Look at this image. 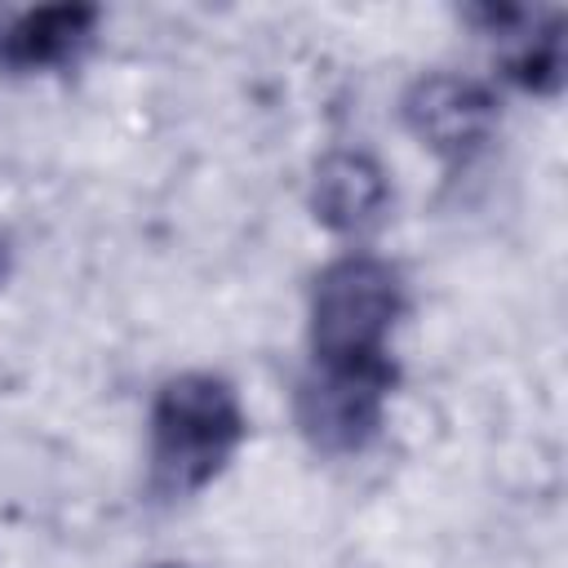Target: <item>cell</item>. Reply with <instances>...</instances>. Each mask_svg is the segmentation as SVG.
Instances as JSON below:
<instances>
[{
  "instance_id": "cell-6",
  "label": "cell",
  "mask_w": 568,
  "mask_h": 568,
  "mask_svg": "<svg viewBox=\"0 0 568 568\" xmlns=\"http://www.w3.org/2000/svg\"><path fill=\"white\" fill-rule=\"evenodd\" d=\"M102 27V9L84 0L31 4L0 13V67L9 71H58L75 62Z\"/></svg>"
},
{
  "instance_id": "cell-2",
  "label": "cell",
  "mask_w": 568,
  "mask_h": 568,
  "mask_svg": "<svg viewBox=\"0 0 568 568\" xmlns=\"http://www.w3.org/2000/svg\"><path fill=\"white\" fill-rule=\"evenodd\" d=\"M408 311L399 266L377 253H342L311 284V359L377 364L395 359L390 337Z\"/></svg>"
},
{
  "instance_id": "cell-5",
  "label": "cell",
  "mask_w": 568,
  "mask_h": 568,
  "mask_svg": "<svg viewBox=\"0 0 568 568\" xmlns=\"http://www.w3.org/2000/svg\"><path fill=\"white\" fill-rule=\"evenodd\" d=\"M466 22L493 40L497 67L510 84L528 93H559L564 89V13L559 9H528V4H475Z\"/></svg>"
},
{
  "instance_id": "cell-8",
  "label": "cell",
  "mask_w": 568,
  "mask_h": 568,
  "mask_svg": "<svg viewBox=\"0 0 568 568\" xmlns=\"http://www.w3.org/2000/svg\"><path fill=\"white\" fill-rule=\"evenodd\" d=\"M4 275H9V240L0 235V284H4Z\"/></svg>"
},
{
  "instance_id": "cell-4",
  "label": "cell",
  "mask_w": 568,
  "mask_h": 568,
  "mask_svg": "<svg viewBox=\"0 0 568 568\" xmlns=\"http://www.w3.org/2000/svg\"><path fill=\"white\" fill-rule=\"evenodd\" d=\"M399 111H404L408 133L453 169L484 155V146L493 142L497 120H501L493 89L475 75H462V71L417 75L408 84Z\"/></svg>"
},
{
  "instance_id": "cell-9",
  "label": "cell",
  "mask_w": 568,
  "mask_h": 568,
  "mask_svg": "<svg viewBox=\"0 0 568 568\" xmlns=\"http://www.w3.org/2000/svg\"><path fill=\"white\" fill-rule=\"evenodd\" d=\"M151 568H186V564H151Z\"/></svg>"
},
{
  "instance_id": "cell-3",
  "label": "cell",
  "mask_w": 568,
  "mask_h": 568,
  "mask_svg": "<svg viewBox=\"0 0 568 568\" xmlns=\"http://www.w3.org/2000/svg\"><path fill=\"white\" fill-rule=\"evenodd\" d=\"M395 382H399L395 359H377V364L311 359L293 404L297 430L324 457H355L382 435Z\"/></svg>"
},
{
  "instance_id": "cell-7",
  "label": "cell",
  "mask_w": 568,
  "mask_h": 568,
  "mask_svg": "<svg viewBox=\"0 0 568 568\" xmlns=\"http://www.w3.org/2000/svg\"><path fill=\"white\" fill-rule=\"evenodd\" d=\"M311 209L315 217L346 240L373 235L390 213V182L386 169L368 151H328L311 178Z\"/></svg>"
},
{
  "instance_id": "cell-1",
  "label": "cell",
  "mask_w": 568,
  "mask_h": 568,
  "mask_svg": "<svg viewBox=\"0 0 568 568\" xmlns=\"http://www.w3.org/2000/svg\"><path fill=\"white\" fill-rule=\"evenodd\" d=\"M248 417L240 390L209 368H186L160 382L146 417L151 493L178 501L204 493L240 453Z\"/></svg>"
}]
</instances>
